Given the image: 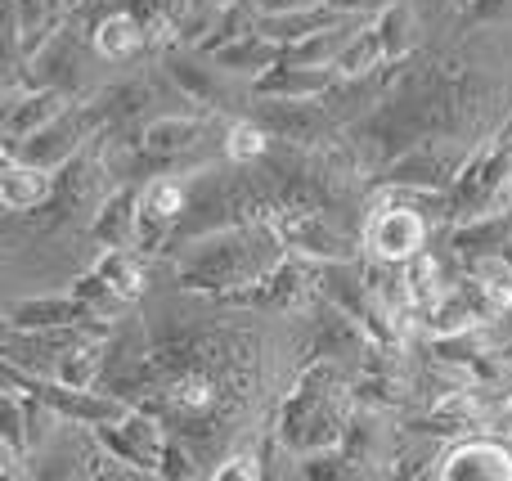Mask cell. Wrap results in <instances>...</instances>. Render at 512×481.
<instances>
[{"label":"cell","instance_id":"3","mask_svg":"<svg viewBox=\"0 0 512 481\" xmlns=\"http://www.w3.org/2000/svg\"><path fill=\"white\" fill-rule=\"evenodd\" d=\"M99 131H104V113H99L95 99H90V104H68L59 117H54V122H45L41 131H32V135H23V140L5 144V153L32 162V167L59 171L63 162L77 158L90 140H99Z\"/></svg>","mask_w":512,"mask_h":481},{"label":"cell","instance_id":"28","mask_svg":"<svg viewBox=\"0 0 512 481\" xmlns=\"http://www.w3.org/2000/svg\"><path fill=\"white\" fill-rule=\"evenodd\" d=\"M212 477H216V481H225V477H243V481H252V477H265V468H261V455H256V450H243V455L221 459V464L212 468Z\"/></svg>","mask_w":512,"mask_h":481},{"label":"cell","instance_id":"25","mask_svg":"<svg viewBox=\"0 0 512 481\" xmlns=\"http://www.w3.org/2000/svg\"><path fill=\"white\" fill-rule=\"evenodd\" d=\"M378 32H382V45H387V59L396 63L400 54L409 50V9L405 5H396V0H387V5L378 9Z\"/></svg>","mask_w":512,"mask_h":481},{"label":"cell","instance_id":"1","mask_svg":"<svg viewBox=\"0 0 512 481\" xmlns=\"http://www.w3.org/2000/svg\"><path fill=\"white\" fill-rule=\"evenodd\" d=\"M283 248L288 243H283L279 225H221L216 234H198V239L185 243V252L176 261V279L189 293H207L221 302V297L256 284L270 266H279Z\"/></svg>","mask_w":512,"mask_h":481},{"label":"cell","instance_id":"35","mask_svg":"<svg viewBox=\"0 0 512 481\" xmlns=\"http://www.w3.org/2000/svg\"><path fill=\"white\" fill-rule=\"evenodd\" d=\"M454 5H459V9H468V5H472V0H454Z\"/></svg>","mask_w":512,"mask_h":481},{"label":"cell","instance_id":"7","mask_svg":"<svg viewBox=\"0 0 512 481\" xmlns=\"http://www.w3.org/2000/svg\"><path fill=\"white\" fill-rule=\"evenodd\" d=\"M441 481H512V450L490 437H472L436 459Z\"/></svg>","mask_w":512,"mask_h":481},{"label":"cell","instance_id":"21","mask_svg":"<svg viewBox=\"0 0 512 481\" xmlns=\"http://www.w3.org/2000/svg\"><path fill=\"white\" fill-rule=\"evenodd\" d=\"M382 63H391V59H387V45H382L378 23H364L360 32L351 36V45L337 54L333 68L342 72V81H364V77H373Z\"/></svg>","mask_w":512,"mask_h":481},{"label":"cell","instance_id":"24","mask_svg":"<svg viewBox=\"0 0 512 481\" xmlns=\"http://www.w3.org/2000/svg\"><path fill=\"white\" fill-rule=\"evenodd\" d=\"M140 207L144 212H153V216H162V221L180 225V216L189 212V185H180V180H171V176L149 180V185H144Z\"/></svg>","mask_w":512,"mask_h":481},{"label":"cell","instance_id":"19","mask_svg":"<svg viewBox=\"0 0 512 481\" xmlns=\"http://www.w3.org/2000/svg\"><path fill=\"white\" fill-rule=\"evenodd\" d=\"M95 270L108 279L122 302H140L144 288H149V270H144V252L140 248H108L104 257L95 261Z\"/></svg>","mask_w":512,"mask_h":481},{"label":"cell","instance_id":"13","mask_svg":"<svg viewBox=\"0 0 512 481\" xmlns=\"http://www.w3.org/2000/svg\"><path fill=\"white\" fill-rule=\"evenodd\" d=\"M50 194H54L50 171L5 153V167H0V203H5V212H36V207L50 203Z\"/></svg>","mask_w":512,"mask_h":481},{"label":"cell","instance_id":"14","mask_svg":"<svg viewBox=\"0 0 512 481\" xmlns=\"http://www.w3.org/2000/svg\"><path fill=\"white\" fill-rule=\"evenodd\" d=\"M90 45H95L104 59L126 63V59H135V54L149 45V27H144L126 5H117L113 14H104V18L90 23Z\"/></svg>","mask_w":512,"mask_h":481},{"label":"cell","instance_id":"2","mask_svg":"<svg viewBox=\"0 0 512 481\" xmlns=\"http://www.w3.org/2000/svg\"><path fill=\"white\" fill-rule=\"evenodd\" d=\"M355 387H346L337 360L315 356L297 378L279 410V437L292 455H315V450L342 446L346 423H351Z\"/></svg>","mask_w":512,"mask_h":481},{"label":"cell","instance_id":"8","mask_svg":"<svg viewBox=\"0 0 512 481\" xmlns=\"http://www.w3.org/2000/svg\"><path fill=\"white\" fill-rule=\"evenodd\" d=\"M63 324H108V320L77 293L23 297V302H9L5 311V329H63Z\"/></svg>","mask_w":512,"mask_h":481},{"label":"cell","instance_id":"18","mask_svg":"<svg viewBox=\"0 0 512 481\" xmlns=\"http://www.w3.org/2000/svg\"><path fill=\"white\" fill-rule=\"evenodd\" d=\"M355 32H360V14L346 18V23H337V27H324V32H310V36H301V41L283 45V63H301V68H328V63H337V54L351 45Z\"/></svg>","mask_w":512,"mask_h":481},{"label":"cell","instance_id":"11","mask_svg":"<svg viewBox=\"0 0 512 481\" xmlns=\"http://www.w3.org/2000/svg\"><path fill=\"white\" fill-rule=\"evenodd\" d=\"M140 185H122L113 189V194L99 203L95 212V225H90V234H95L104 248H135V230H140Z\"/></svg>","mask_w":512,"mask_h":481},{"label":"cell","instance_id":"34","mask_svg":"<svg viewBox=\"0 0 512 481\" xmlns=\"http://www.w3.org/2000/svg\"><path fill=\"white\" fill-rule=\"evenodd\" d=\"M63 5H68V14H72V9H81V5H86V0H63Z\"/></svg>","mask_w":512,"mask_h":481},{"label":"cell","instance_id":"26","mask_svg":"<svg viewBox=\"0 0 512 481\" xmlns=\"http://www.w3.org/2000/svg\"><path fill=\"white\" fill-rule=\"evenodd\" d=\"M72 293L86 297V302L95 306V311L104 315V320H117V315H122L126 306H131V302H122V297H117L113 288H108V279L99 275V270H86V275H81L77 284H72Z\"/></svg>","mask_w":512,"mask_h":481},{"label":"cell","instance_id":"27","mask_svg":"<svg viewBox=\"0 0 512 481\" xmlns=\"http://www.w3.org/2000/svg\"><path fill=\"white\" fill-rule=\"evenodd\" d=\"M203 473V468H198V450L189 446L185 437H176V432H171L167 437V450H162V468H158V477H167V481H180V477H198Z\"/></svg>","mask_w":512,"mask_h":481},{"label":"cell","instance_id":"9","mask_svg":"<svg viewBox=\"0 0 512 481\" xmlns=\"http://www.w3.org/2000/svg\"><path fill=\"white\" fill-rule=\"evenodd\" d=\"M342 86V72L328 68H301V63H270L261 77H252V95L256 99H319L333 95Z\"/></svg>","mask_w":512,"mask_h":481},{"label":"cell","instance_id":"22","mask_svg":"<svg viewBox=\"0 0 512 481\" xmlns=\"http://www.w3.org/2000/svg\"><path fill=\"white\" fill-rule=\"evenodd\" d=\"M167 68H171V77L180 81V90H185L194 104H203V108H230V95H225V86L216 81V68H198V63H189V59H171Z\"/></svg>","mask_w":512,"mask_h":481},{"label":"cell","instance_id":"31","mask_svg":"<svg viewBox=\"0 0 512 481\" xmlns=\"http://www.w3.org/2000/svg\"><path fill=\"white\" fill-rule=\"evenodd\" d=\"M324 0H256V14H283V9H310Z\"/></svg>","mask_w":512,"mask_h":481},{"label":"cell","instance_id":"4","mask_svg":"<svg viewBox=\"0 0 512 481\" xmlns=\"http://www.w3.org/2000/svg\"><path fill=\"white\" fill-rule=\"evenodd\" d=\"M364 243H369V252L378 261L405 266L427 243V216L414 212L400 189H391V194H382L378 203H373V216H369V225H364Z\"/></svg>","mask_w":512,"mask_h":481},{"label":"cell","instance_id":"16","mask_svg":"<svg viewBox=\"0 0 512 481\" xmlns=\"http://www.w3.org/2000/svg\"><path fill=\"white\" fill-rule=\"evenodd\" d=\"M512 239V212H481V216H468L459 230L450 234V248L459 257H499L504 243Z\"/></svg>","mask_w":512,"mask_h":481},{"label":"cell","instance_id":"17","mask_svg":"<svg viewBox=\"0 0 512 481\" xmlns=\"http://www.w3.org/2000/svg\"><path fill=\"white\" fill-rule=\"evenodd\" d=\"M207 54H212V63H216L221 72H252V77H261L270 63L283 59V45L270 41V36H261V32L252 27V32L234 36V41L216 45V50H207Z\"/></svg>","mask_w":512,"mask_h":481},{"label":"cell","instance_id":"12","mask_svg":"<svg viewBox=\"0 0 512 481\" xmlns=\"http://www.w3.org/2000/svg\"><path fill=\"white\" fill-rule=\"evenodd\" d=\"M68 104H72L68 90H59V86H27V95H18L5 104V144L41 131V126L54 122Z\"/></svg>","mask_w":512,"mask_h":481},{"label":"cell","instance_id":"32","mask_svg":"<svg viewBox=\"0 0 512 481\" xmlns=\"http://www.w3.org/2000/svg\"><path fill=\"white\" fill-rule=\"evenodd\" d=\"M230 5V0H180V14H185V9H225Z\"/></svg>","mask_w":512,"mask_h":481},{"label":"cell","instance_id":"23","mask_svg":"<svg viewBox=\"0 0 512 481\" xmlns=\"http://www.w3.org/2000/svg\"><path fill=\"white\" fill-rule=\"evenodd\" d=\"M270 140H274V135L265 131L256 117H239V122L230 126V135H225V153H230V162L252 167V162L270 158Z\"/></svg>","mask_w":512,"mask_h":481},{"label":"cell","instance_id":"29","mask_svg":"<svg viewBox=\"0 0 512 481\" xmlns=\"http://www.w3.org/2000/svg\"><path fill=\"white\" fill-rule=\"evenodd\" d=\"M463 14H468V23H504L512 14V0H472Z\"/></svg>","mask_w":512,"mask_h":481},{"label":"cell","instance_id":"5","mask_svg":"<svg viewBox=\"0 0 512 481\" xmlns=\"http://www.w3.org/2000/svg\"><path fill=\"white\" fill-rule=\"evenodd\" d=\"M463 162L468 158L450 140H418L400 158H391V167L378 180L387 189H450Z\"/></svg>","mask_w":512,"mask_h":481},{"label":"cell","instance_id":"20","mask_svg":"<svg viewBox=\"0 0 512 481\" xmlns=\"http://www.w3.org/2000/svg\"><path fill=\"white\" fill-rule=\"evenodd\" d=\"M140 140H144V149L158 153V158L180 162V153H189L203 140V122H198V117H153L149 126H140Z\"/></svg>","mask_w":512,"mask_h":481},{"label":"cell","instance_id":"10","mask_svg":"<svg viewBox=\"0 0 512 481\" xmlns=\"http://www.w3.org/2000/svg\"><path fill=\"white\" fill-rule=\"evenodd\" d=\"M256 122L274 135V140H292V144H315V140H328V117L319 113L310 99H261L256 108Z\"/></svg>","mask_w":512,"mask_h":481},{"label":"cell","instance_id":"15","mask_svg":"<svg viewBox=\"0 0 512 481\" xmlns=\"http://www.w3.org/2000/svg\"><path fill=\"white\" fill-rule=\"evenodd\" d=\"M355 14H337L333 5H310V9H283V14H256V32L270 36L279 45H292L310 32H324V27H337Z\"/></svg>","mask_w":512,"mask_h":481},{"label":"cell","instance_id":"33","mask_svg":"<svg viewBox=\"0 0 512 481\" xmlns=\"http://www.w3.org/2000/svg\"><path fill=\"white\" fill-rule=\"evenodd\" d=\"M504 423H508V432H512V401L504 405Z\"/></svg>","mask_w":512,"mask_h":481},{"label":"cell","instance_id":"6","mask_svg":"<svg viewBox=\"0 0 512 481\" xmlns=\"http://www.w3.org/2000/svg\"><path fill=\"white\" fill-rule=\"evenodd\" d=\"M315 279H319V266H301V261L283 257L279 266H270L256 284L221 297V302L225 306H256V311H297V306L310 297Z\"/></svg>","mask_w":512,"mask_h":481},{"label":"cell","instance_id":"30","mask_svg":"<svg viewBox=\"0 0 512 481\" xmlns=\"http://www.w3.org/2000/svg\"><path fill=\"white\" fill-rule=\"evenodd\" d=\"M324 5H333L337 14H373V9H382L387 0H324Z\"/></svg>","mask_w":512,"mask_h":481}]
</instances>
